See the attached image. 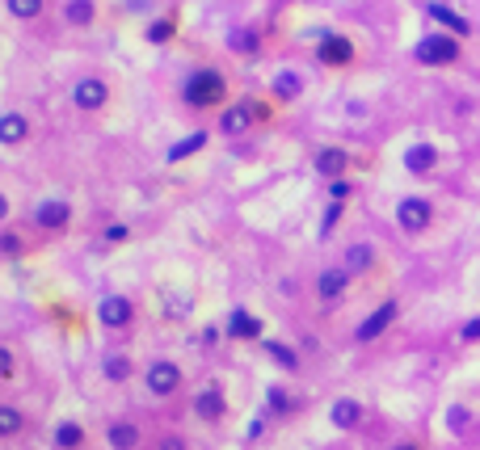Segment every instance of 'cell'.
Returning <instances> with one entry per match:
<instances>
[{"label":"cell","instance_id":"6da1fadb","mask_svg":"<svg viewBox=\"0 0 480 450\" xmlns=\"http://www.w3.org/2000/svg\"><path fill=\"white\" fill-rule=\"evenodd\" d=\"M182 97H186V105H194V110H215L228 97V80L215 68H198V72H190V80L182 85Z\"/></svg>","mask_w":480,"mask_h":450},{"label":"cell","instance_id":"7a4b0ae2","mask_svg":"<svg viewBox=\"0 0 480 450\" xmlns=\"http://www.w3.org/2000/svg\"><path fill=\"white\" fill-rule=\"evenodd\" d=\"M459 51H464V46H459V34H451V30L442 34V30H438V34H426L422 43L413 46V59L426 63V68H447V63L459 59Z\"/></svg>","mask_w":480,"mask_h":450},{"label":"cell","instance_id":"3957f363","mask_svg":"<svg viewBox=\"0 0 480 450\" xmlns=\"http://www.w3.org/2000/svg\"><path fill=\"white\" fill-rule=\"evenodd\" d=\"M105 97H110V89H105V80H101V76H80V80L72 85V105H76L80 114L101 110V105H105Z\"/></svg>","mask_w":480,"mask_h":450},{"label":"cell","instance_id":"277c9868","mask_svg":"<svg viewBox=\"0 0 480 450\" xmlns=\"http://www.w3.org/2000/svg\"><path fill=\"white\" fill-rule=\"evenodd\" d=\"M434 219V202L430 198H400V206H396V224L405 227V231H426Z\"/></svg>","mask_w":480,"mask_h":450},{"label":"cell","instance_id":"5b68a950","mask_svg":"<svg viewBox=\"0 0 480 450\" xmlns=\"http://www.w3.org/2000/svg\"><path fill=\"white\" fill-rule=\"evenodd\" d=\"M144 383H147L152 396H173V392L182 387V366H177V362H152L147 375H144Z\"/></svg>","mask_w":480,"mask_h":450},{"label":"cell","instance_id":"8992f818","mask_svg":"<svg viewBox=\"0 0 480 450\" xmlns=\"http://www.w3.org/2000/svg\"><path fill=\"white\" fill-rule=\"evenodd\" d=\"M131 315H135V303H131L127 295H110V299L97 303V320H101L105 328H127Z\"/></svg>","mask_w":480,"mask_h":450},{"label":"cell","instance_id":"52a82bcc","mask_svg":"<svg viewBox=\"0 0 480 450\" xmlns=\"http://www.w3.org/2000/svg\"><path fill=\"white\" fill-rule=\"evenodd\" d=\"M316 59H320L325 68H345V63L354 59V43H350L345 34H325L320 46H316Z\"/></svg>","mask_w":480,"mask_h":450},{"label":"cell","instance_id":"ba28073f","mask_svg":"<svg viewBox=\"0 0 480 450\" xmlns=\"http://www.w3.org/2000/svg\"><path fill=\"white\" fill-rule=\"evenodd\" d=\"M396 315H400V303H396V299H387L384 308H375V312H371L367 320H362V324H358V333H354V337H358L362 345H367V341H375V337L384 333L387 324L396 320Z\"/></svg>","mask_w":480,"mask_h":450},{"label":"cell","instance_id":"9c48e42d","mask_svg":"<svg viewBox=\"0 0 480 450\" xmlns=\"http://www.w3.org/2000/svg\"><path fill=\"white\" fill-rule=\"evenodd\" d=\"M68 219H72V206L63 198H47V202L34 206V224L43 231H59V227H68Z\"/></svg>","mask_w":480,"mask_h":450},{"label":"cell","instance_id":"30bf717a","mask_svg":"<svg viewBox=\"0 0 480 450\" xmlns=\"http://www.w3.org/2000/svg\"><path fill=\"white\" fill-rule=\"evenodd\" d=\"M257 122V114H253V105H228L224 114H219V131L228 139H240L249 127Z\"/></svg>","mask_w":480,"mask_h":450},{"label":"cell","instance_id":"8fae6325","mask_svg":"<svg viewBox=\"0 0 480 450\" xmlns=\"http://www.w3.org/2000/svg\"><path fill=\"white\" fill-rule=\"evenodd\" d=\"M224 408L228 404H224V387H219V383H207V387L194 396V412H198L202 421H219Z\"/></svg>","mask_w":480,"mask_h":450},{"label":"cell","instance_id":"7c38bea8","mask_svg":"<svg viewBox=\"0 0 480 450\" xmlns=\"http://www.w3.org/2000/svg\"><path fill=\"white\" fill-rule=\"evenodd\" d=\"M26 135H30V118H26V114H17V110L0 114V143H4V147H21Z\"/></svg>","mask_w":480,"mask_h":450},{"label":"cell","instance_id":"4fadbf2b","mask_svg":"<svg viewBox=\"0 0 480 450\" xmlns=\"http://www.w3.org/2000/svg\"><path fill=\"white\" fill-rule=\"evenodd\" d=\"M345 169H350V156L341 147H316V173L325 181H337Z\"/></svg>","mask_w":480,"mask_h":450},{"label":"cell","instance_id":"5bb4252c","mask_svg":"<svg viewBox=\"0 0 480 450\" xmlns=\"http://www.w3.org/2000/svg\"><path fill=\"white\" fill-rule=\"evenodd\" d=\"M434 164H438V147H434V143H413V147H405V169H409L413 177L430 173Z\"/></svg>","mask_w":480,"mask_h":450},{"label":"cell","instance_id":"9a60e30c","mask_svg":"<svg viewBox=\"0 0 480 450\" xmlns=\"http://www.w3.org/2000/svg\"><path fill=\"white\" fill-rule=\"evenodd\" d=\"M105 442H110V450H140V425L135 421H110Z\"/></svg>","mask_w":480,"mask_h":450},{"label":"cell","instance_id":"2e32d148","mask_svg":"<svg viewBox=\"0 0 480 450\" xmlns=\"http://www.w3.org/2000/svg\"><path fill=\"white\" fill-rule=\"evenodd\" d=\"M426 13H430V17L438 21V26H442V30H451V34H459V38H464V34H472V21H468V17H459L451 4H438V0H434Z\"/></svg>","mask_w":480,"mask_h":450},{"label":"cell","instance_id":"e0dca14e","mask_svg":"<svg viewBox=\"0 0 480 450\" xmlns=\"http://www.w3.org/2000/svg\"><path fill=\"white\" fill-rule=\"evenodd\" d=\"M228 333L236 341H253V337H261V320L253 312H244V308H236V312L228 315Z\"/></svg>","mask_w":480,"mask_h":450},{"label":"cell","instance_id":"ac0fdd59","mask_svg":"<svg viewBox=\"0 0 480 450\" xmlns=\"http://www.w3.org/2000/svg\"><path fill=\"white\" fill-rule=\"evenodd\" d=\"M345 282H350V270L341 266V270H325L316 278V295L320 299H341L345 295Z\"/></svg>","mask_w":480,"mask_h":450},{"label":"cell","instance_id":"d6986e66","mask_svg":"<svg viewBox=\"0 0 480 450\" xmlns=\"http://www.w3.org/2000/svg\"><path fill=\"white\" fill-rule=\"evenodd\" d=\"M329 417H333L337 429H354V425H362V404L358 400H333V408H329Z\"/></svg>","mask_w":480,"mask_h":450},{"label":"cell","instance_id":"ffe728a7","mask_svg":"<svg viewBox=\"0 0 480 450\" xmlns=\"http://www.w3.org/2000/svg\"><path fill=\"white\" fill-rule=\"evenodd\" d=\"M341 266H345V270H350V273H367V270H371V266H375V248L358 240V244H350V248H345V257H341Z\"/></svg>","mask_w":480,"mask_h":450},{"label":"cell","instance_id":"44dd1931","mask_svg":"<svg viewBox=\"0 0 480 450\" xmlns=\"http://www.w3.org/2000/svg\"><path fill=\"white\" fill-rule=\"evenodd\" d=\"M303 85H308V80H303V76H299V72H278V76H274V80H270V89H274V97H278V101H295V97H299V93H303Z\"/></svg>","mask_w":480,"mask_h":450},{"label":"cell","instance_id":"7402d4cb","mask_svg":"<svg viewBox=\"0 0 480 450\" xmlns=\"http://www.w3.org/2000/svg\"><path fill=\"white\" fill-rule=\"evenodd\" d=\"M207 131H194V135H186V139H177V143H173V147H169V152H165V160H169V164H177V160H186V156H194V152H198V147H207Z\"/></svg>","mask_w":480,"mask_h":450},{"label":"cell","instance_id":"603a6c76","mask_svg":"<svg viewBox=\"0 0 480 450\" xmlns=\"http://www.w3.org/2000/svg\"><path fill=\"white\" fill-rule=\"evenodd\" d=\"M93 17H97L93 0H68V4H63V21H68V26H89Z\"/></svg>","mask_w":480,"mask_h":450},{"label":"cell","instance_id":"cb8c5ba5","mask_svg":"<svg viewBox=\"0 0 480 450\" xmlns=\"http://www.w3.org/2000/svg\"><path fill=\"white\" fill-rule=\"evenodd\" d=\"M131 370H135V366H131V358H122V354H110V358L101 362V375H105L110 383H127Z\"/></svg>","mask_w":480,"mask_h":450},{"label":"cell","instance_id":"d4e9b609","mask_svg":"<svg viewBox=\"0 0 480 450\" xmlns=\"http://www.w3.org/2000/svg\"><path fill=\"white\" fill-rule=\"evenodd\" d=\"M80 442H85V429H80L76 421H63V425L55 429V446L59 450H76Z\"/></svg>","mask_w":480,"mask_h":450},{"label":"cell","instance_id":"484cf974","mask_svg":"<svg viewBox=\"0 0 480 450\" xmlns=\"http://www.w3.org/2000/svg\"><path fill=\"white\" fill-rule=\"evenodd\" d=\"M4 9H9L17 21H30V17L43 13V0H4Z\"/></svg>","mask_w":480,"mask_h":450},{"label":"cell","instance_id":"4316f807","mask_svg":"<svg viewBox=\"0 0 480 450\" xmlns=\"http://www.w3.org/2000/svg\"><path fill=\"white\" fill-rule=\"evenodd\" d=\"M228 46H232L236 55H253V51H257V30H232V34H228Z\"/></svg>","mask_w":480,"mask_h":450},{"label":"cell","instance_id":"83f0119b","mask_svg":"<svg viewBox=\"0 0 480 450\" xmlns=\"http://www.w3.org/2000/svg\"><path fill=\"white\" fill-rule=\"evenodd\" d=\"M173 30H177V26H173V17H156V21L147 26V43H152V46L169 43V38H173Z\"/></svg>","mask_w":480,"mask_h":450},{"label":"cell","instance_id":"f1b7e54d","mask_svg":"<svg viewBox=\"0 0 480 450\" xmlns=\"http://www.w3.org/2000/svg\"><path fill=\"white\" fill-rule=\"evenodd\" d=\"M266 354H270V358L278 362L283 370H295V366H299V358L291 354V345H283V341H266Z\"/></svg>","mask_w":480,"mask_h":450},{"label":"cell","instance_id":"f546056e","mask_svg":"<svg viewBox=\"0 0 480 450\" xmlns=\"http://www.w3.org/2000/svg\"><path fill=\"white\" fill-rule=\"evenodd\" d=\"M21 429V412L13 404H0V438H13Z\"/></svg>","mask_w":480,"mask_h":450},{"label":"cell","instance_id":"4dcf8cb0","mask_svg":"<svg viewBox=\"0 0 480 450\" xmlns=\"http://www.w3.org/2000/svg\"><path fill=\"white\" fill-rule=\"evenodd\" d=\"M266 404H270V412H274V417H283V412L291 408V400H287V392H283V387H270Z\"/></svg>","mask_w":480,"mask_h":450},{"label":"cell","instance_id":"1f68e13d","mask_svg":"<svg viewBox=\"0 0 480 450\" xmlns=\"http://www.w3.org/2000/svg\"><path fill=\"white\" fill-rule=\"evenodd\" d=\"M0 253H4V257H17V253H21V240H17L13 231H4V236H0Z\"/></svg>","mask_w":480,"mask_h":450},{"label":"cell","instance_id":"d6a6232c","mask_svg":"<svg viewBox=\"0 0 480 450\" xmlns=\"http://www.w3.org/2000/svg\"><path fill=\"white\" fill-rule=\"evenodd\" d=\"M13 370H17V362H13V350H0V379L9 383V379H13Z\"/></svg>","mask_w":480,"mask_h":450},{"label":"cell","instance_id":"836d02e7","mask_svg":"<svg viewBox=\"0 0 480 450\" xmlns=\"http://www.w3.org/2000/svg\"><path fill=\"white\" fill-rule=\"evenodd\" d=\"M329 198H333V202H345V198H350V181H329Z\"/></svg>","mask_w":480,"mask_h":450},{"label":"cell","instance_id":"e575fe53","mask_svg":"<svg viewBox=\"0 0 480 450\" xmlns=\"http://www.w3.org/2000/svg\"><path fill=\"white\" fill-rule=\"evenodd\" d=\"M337 219H341V202H333V206L325 211V224H320V236H329V231H333V224H337Z\"/></svg>","mask_w":480,"mask_h":450},{"label":"cell","instance_id":"d590c367","mask_svg":"<svg viewBox=\"0 0 480 450\" xmlns=\"http://www.w3.org/2000/svg\"><path fill=\"white\" fill-rule=\"evenodd\" d=\"M459 341H468V345H472V341H480V320H468V324L459 328Z\"/></svg>","mask_w":480,"mask_h":450},{"label":"cell","instance_id":"8d00e7d4","mask_svg":"<svg viewBox=\"0 0 480 450\" xmlns=\"http://www.w3.org/2000/svg\"><path fill=\"white\" fill-rule=\"evenodd\" d=\"M464 425H468V408H451V429H455V434H464Z\"/></svg>","mask_w":480,"mask_h":450},{"label":"cell","instance_id":"74e56055","mask_svg":"<svg viewBox=\"0 0 480 450\" xmlns=\"http://www.w3.org/2000/svg\"><path fill=\"white\" fill-rule=\"evenodd\" d=\"M101 236H105L110 244H118V240H127V224H110L105 231H101Z\"/></svg>","mask_w":480,"mask_h":450},{"label":"cell","instance_id":"f35d334b","mask_svg":"<svg viewBox=\"0 0 480 450\" xmlns=\"http://www.w3.org/2000/svg\"><path fill=\"white\" fill-rule=\"evenodd\" d=\"M156 450H186V442H182V438H160Z\"/></svg>","mask_w":480,"mask_h":450},{"label":"cell","instance_id":"ab89813d","mask_svg":"<svg viewBox=\"0 0 480 450\" xmlns=\"http://www.w3.org/2000/svg\"><path fill=\"white\" fill-rule=\"evenodd\" d=\"M396 450H413V446H396Z\"/></svg>","mask_w":480,"mask_h":450}]
</instances>
